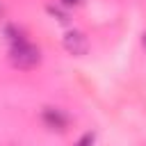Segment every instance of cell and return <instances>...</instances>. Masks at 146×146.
I'll use <instances>...</instances> for the list:
<instances>
[{
    "mask_svg": "<svg viewBox=\"0 0 146 146\" xmlns=\"http://www.w3.org/2000/svg\"><path fill=\"white\" fill-rule=\"evenodd\" d=\"M9 59L16 68H34L39 62H41V55H39V48H34L27 39L25 41H18L11 46L9 50Z\"/></svg>",
    "mask_w": 146,
    "mask_h": 146,
    "instance_id": "cell-1",
    "label": "cell"
},
{
    "mask_svg": "<svg viewBox=\"0 0 146 146\" xmlns=\"http://www.w3.org/2000/svg\"><path fill=\"white\" fill-rule=\"evenodd\" d=\"M41 119L50 130H66V125H68V116L57 107H43Z\"/></svg>",
    "mask_w": 146,
    "mask_h": 146,
    "instance_id": "cell-2",
    "label": "cell"
},
{
    "mask_svg": "<svg viewBox=\"0 0 146 146\" xmlns=\"http://www.w3.org/2000/svg\"><path fill=\"white\" fill-rule=\"evenodd\" d=\"M64 48L71 55H84L89 50V41L82 32H66L64 34Z\"/></svg>",
    "mask_w": 146,
    "mask_h": 146,
    "instance_id": "cell-3",
    "label": "cell"
},
{
    "mask_svg": "<svg viewBox=\"0 0 146 146\" xmlns=\"http://www.w3.org/2000/svg\"><path fill=\"white\" fill-rule=\"evenodd\" d=\"M94 141H96V135H94V132H84V135L75 141V146H94Z\"/></svg>",
    "mask_w": 146,
    "mask_h": 146,
    "instance_id": "cell-4",
    "label": "cell"
},
{
    "mask_svg": "<svg viewBox=\"0 0 146 146\" xmlns=\"http://www.w3.org/2000/svg\"><path fill=\"white\" fill-rule=\"evenodd\" d=\"M62 5H66V7H73V5H80V0H62Z\"/></svg>",
    "mask_w": 146,
    "mask_h": 146,
    "instance_id": "cell-5",
    "label": "cell"
},
{
    "mask_svg": "<svg viewBox=\"0 0 146 146\" xmlns=\"http://www.w3.org/2000/svg\"><path fill=\"white\" fill-rule=\"evenodd\" d=\"M0 11H2V9H0Z\"/></svg>",
    "mask_w": 146,
    "mask_h": 146,
    "instance_id": "cell-6",
    "label": "cell"
}]
</instances>
